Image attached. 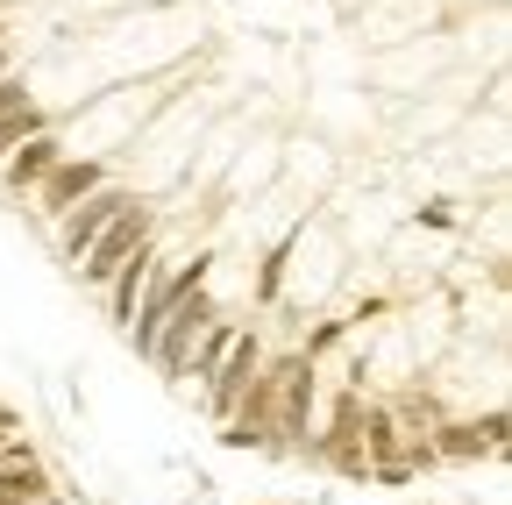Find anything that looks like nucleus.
<instances>
[{
    "label": "nucleus",
    "mask_w": 512,
    "mask_h": 505,
    "mask_svg": "<svg viewBox=\"0 0 512 505\" xmlns=\"http://www.w3.org/2000/svg\"><path fill=\"white\" fill-rule=\"evenodd\" d=\"M214 249H200V257H185V264H164V249H157V264H150V285H143V299H136V313H128V342H136V356H150V335H157V321L171 313V299H185L192 285H207L214 278Z\"/></svg>",
    "instance_id": "f257e3e1"
},
{
    "label": "nucleus",
    "mask_w": 512,
    "mask_h": 505,
    "mask_svg": "<svg viewBox=\"0 0 512 505\" xmlns=\"http://www.w3.org/2000/svg\"><path fill=\"white\" fill-rule=\"evenodd\" d=\"M143 242H157V207H150V200H136L128 214H114V221L100 228V242L86 249V257H79L72 271H79V278H86V285L100 292V285H107V278H114V271H121L128 257H136Z\"/></svg>",
    "instance_id": "f03ea898"
},
{
    "label": "nucleus",
    "mask_w": 512,
    "mask_h": 505,
    "mask_svg": "<svg viewBox=\"0 0 512 505\" xmlns=\"http://www.w3.org/2000/svg\"><path fill=\"white\" fill-rule=\"evenodd\" d=\"M136 200H143V193H128V185H114V178H107V185H93V193H86L72 214H57V221H50V228H57V257H64V264H79L86 249L100 242V228H107L114 214H128Z\"/></svg>",
    "instance_id": "7ed1b4c3"
},
{
    "label": "nucleus",
    "mask_w": 512,
    "mask_h": 505,
    "mask_svg": "<svg viewBox=\"0 0 512 505\" xmlns=\"http://www.w3.org/2000/svg\"><path fill=\"white\" fill-rule=\"evenodd\" d=\"M214 313H221V299H214L207 285H192L185 299H171V313H164L157 335H150V363H157L164 377H178V370H185V349L200 342V328L214 321Z\"/></svg>",
    "instance_id": "20e7f679"
},
{
    "label": "nucleus",
    "mask_w": 512,
    "mask_h": 505,
    "mask_svg": "<svg viewBox=\"0 0 512 505\" xmlns=\"http://www.w3.org/2000/svg\"><path fill=\"white\" fill-rule=\"evenodd\" d=\"M114 171H107V157H57L50 171H43V185H36V221H57V214H72L93 185H107Z\"/></svg>",
    "instance_id": "39448f33"
},
{
    "label": "nucleus",
    "mask_w": 512,
    "mask_h": 505,
    "mask_svg": "<svg viewBox=\"0 0 512 505\" xmlns=\"http://www.w3.org/2000/svg\"><path fill=\"white\" fill-rule=\"evenodd\" d=\"M264 356H271V349H264V335H256V328L242 335V328H235L228 356H221V363H214V377H207V413H214V420H228V413H235V399L249 392V377L264 370Z\"/></svg>",
    "instance_id": "423d86ee"
},
{
    "label": "nucleus",
    "mask_w": 512,
    "mask_h": 505,
    "mask_svg": "<svg viewBox=\"0 0 512 505\" xmlns=\"http://www.w3.org/2000/svg\"><path fill=\"white\" fill-rule=\"evenodd\" d=\"M57 157H72V150H64V136H57V121H50L43 136H29V143H15L8 157H0V185H8L15 200H29L36 185H43V171H50Z\"/></svg>",
    "instance_id": "0eeeda50"
},
{
    "label": "nucleus",
    "mask_w": 512,
    "mask_h": 505,
    "mask_svg": "<svg viewBox=\"0 0 512 505\" xmlns=\"http://www.w3.org/2000/svg\"><path fill=\"white\" fill-rule=\"evenodd\" d=\"M150 264H157V242H143L136 257H128V264L100 285V292H107V313H114L121 328H128V313H136V299H143V285H150Z\"/></svg>",
    "instance_id": "6e6552de"
},
{
    "label": "nucleus",
    "mask_w": 512,
    "mask_h": 505,
    "mask_svg": "<svg viewBox=\"0 0 512 505\" xmlns=\"http://www.w3.org/2000/svg\"><path fill=\"white\" fill-rule=\"evenodd\" d=\"M228 342H235V321H228V313H214V321L200 328V342L185 349V370H178V377H200V385H207V377H214V363L228 356Z\"/></svg>",
    "instance_id": "1a4fd4ad"
},
{
    "label": "nucleus",
    "mask_w": 512,
    "mask_h": 505,
    "mask_svg": "<svg viewBox=\"0 0 512 505\" xmlns=\"http://www.w3.org/2000/svg\"><path fill=\"white\" fill-rule=\"evenodd\" d=\"M50 129V114L36 107V93L22 100V107H8V114H0V157H8L15 143H29V136H43Z\"/></svg>",
    "instance_id": "9d476101"
},
{
    "label": "nucleus",
    "mask_w": 512,
    "mask_h": 505,
    "mask_svg": "<svg viewBox=\"0 0 512 505\" xmlns=\"http://www.w3.org/2000/svg\"><path fill=\"white\" fill-rule=\"evenodd\" d=\"M22 100H29V79H22V72H8V79H0V114L22 107Z\"/></svg>",
    "instance_id": "9b49d317"
},
{
    "label": "nucleus",
    "mask_w": 512,
    "mask_h": 505,
    "mask_svg": "<svg viewBox=\"0 0 512 505\" xmlns=\"http://www.w3.org/2000/svg\"><path fill=\"white\" fill-rule=\"evenodd\" d=\"M8 72H15V50H8V43H0V79H8Z\"/></svg>",
    "instance_id": "f8f14e48"
},
{
    "label": "nucleus",
    "mask_w": 512,
    "mask_h": 505,
    "mask_svg": "<svg viewBox=\"0 0 512 505\" xmlns=\"http://www.w3.org/2000/svg\"><path fill=\"white\" fill-rule=\"evenodd\" d=\"M0 36H8V15H0Z\"/></svg>",
    "instance_id": "ddd939ff"
}]
</instances>
